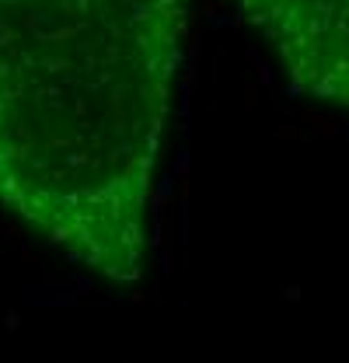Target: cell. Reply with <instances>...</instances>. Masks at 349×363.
Instances as JSON below:
<instances>
[{
	"label": "cell",
	"instance_id": "obj_1",
	"mask_svg": "<svg viewBox=\"0 0 349 363\" xmlns=\"http://www.w3.org/2000/svg\"><path fill=\"white\" fill-rule=\"evenodd\" d=\"M189 36L185 0H0V210L133 283Z\"/></svg>",
	"mask_w": 349,
	"mask_h": 363
},
{
	"label": "cell",
	"instance_id": "obj_2",
	"mask_svg": "<svg viewBox=\"0 0 349 363\" xmlns=\"http://www.w3.org/2000/svg\"><path fill=\"white\" fill-rule=\"evenodd\" d=\"M300 95L349 109V0H238Z\"/></svg>",
	"mask_w": 349,
	"mask_h": 363
}]
</instances>
